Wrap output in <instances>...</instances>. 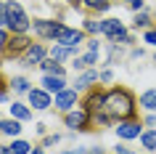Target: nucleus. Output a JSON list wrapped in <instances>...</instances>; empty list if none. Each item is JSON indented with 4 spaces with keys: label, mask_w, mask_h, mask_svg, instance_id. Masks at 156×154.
Instances as JSON below:
<instances>
[{
    "label": "nucleus",
    "mask_w": 156,
    "mask_h": 154,
    "mask_svg": "<svg viewBox=\"0 0 156 154\" xmlns=\"http://www.w3.org/2000/svg\"><path fill=\"white\" fill-rule=\"evenodd\" d=\"M95 82H98V69H85V72L77 74V82H74V90H90L95 88Z\"/></svg>",
    "instance_id": "f8f14e48"
},
{
    "label": "nucleus",
    "mask_w": 156,
    "mask_h": 154,
    "mask_svg": "<svg viewBox=\"0 0 156 154\" xmlns=\"http://www.w3.org/2000/svg\"><path fill=\"white\" fill-rule=\"evenodd\" d=\"M146 125H151V128L156 130V112H151V114L146 117Z\"/></svg>",
    "instance_id": "473e14b6"
},
{
    "label": "nucleus",
    "mask_w": 156,
    "mask_h": 154,
    "mask_svg": "<svg viewBox=\"0 0 156 154\" xmlns=\"http://www.w3.org/2000/svg\"><path fill=\"white\" fill-rule=\"evenodd\" d=\"M64 21H56V19H32V29L37 37L42 40H56V35L61 32Z\"/></svg>",
    "instance_id": "39448f33"
},
{
    "label": "nucleus",
    "mask_w": 156,
    "mask_h": 154,
    "mask_svg": "<svg viewBox=\"0 0 156 154\" xmlns=\"http://www.w3.org/2000/svg\"><path fill=\"white\" fill-rule=\"evenodd\" d=\"M42 88L48 93H61L64 88H69L66 77H58V74H42Z\"/></svg>",
    "instance_id": "ddd939ff"
},
{
    "label": "nucleus",
    "mask_w": 156,
    "mask_h": 154,
    "mask_svg": "<svg viewBox=\"0 0 156 154\" xmlns=\"http://www.w3.org/2000/svg\"><path fill=\"white\" fill-rule=\"evenodd\" d=\"M58 154H87V152L80 149V146H74V149H64V152H58Z\"/></svg>",
    "instance_id": "7c9ffc66"
},
{
    "label": "nucleus",
    "mask_w": 156,
    "mask_h": 154,
    "mask_svg": "<svg viewBox=\"0 0 156 154\" xmlns=\"http://www.w3.org/2000/svg\"><path fill=\"white\" fill-rule=\"evenodd\" d=\"M154 58H156V56H154Z\"/></svg>",
    "instance_id": "79ce46f5"
},
{
    "label": "nucleus",
    "mask_w": 156,
    "mask_h": 154,
    "mask_svg": "<svg viewBox=\"0 0 156 154\" xmlns=\"http://www.w3.org/2000/svg\"><path fill=\"white\" fill-rule=\"evenodd\" d=\"M103 112L111 117V120H135L138 114V98L132 96L130 88L124 85H116V88L106 90V98H103Z\"/></svg>",
    "instance_id": "f257e3e1"
},
{
    "label": "nucleus",
    "mask_w": 156,
    "mask_h": 154,
    "mask_svg": "<svg viewBox=\"0 0 156 154\" xmlns=\"http://www.w3.org/2000/svg\"><path fill=\"white\" fill-rule=\"evenodd\" d=\"M138 104H140V109L143 112H156V88H148V90H143L140 93V98H138Z\"/></svg>",
    "instance_id": "dca6fc26"
},
{
    "label": "nucleus",
    "mask_w": 156,
    "mask_h": 154,
    "mask_svg": "<svg viewBox=\"0 0 156 154\" xmlns=\"http://www.w3.org/2000/svg\"><path fill=\"white\" fill-rule=\"evenodd\" d=\"M8 149H11V154H29L34 146L29 144V141H24V138H13L8 144Z\"/></svg>",
    "instance_id": "412c9836"
},
{
    "label": "nucleus",
    "mask_w": 156,
    "mask_h": 154,
    "mask_svg": "<svg viewBox=\"0 0 156 154\" xmlns=\"http://www.w3.org/2000/svg\"><path fill=\"white\" fill-rule=\"evenodd\" d=\"M0 136H3V133H0Z\"/></svg>",
    "instance_id": "a19ab883"
},
{
    "label": "nucleus",
    "mask_w": 156,
    "mask_h": 154,
    "mask_svg": "<svg viewBox=\"0 0 156 154\" xmlns=\"http://www.w3.org/2000/svg\"><path fill=\"white\" fill-rule=\"evenodd\" d=\"M8 40H11V32L5 29V27H0V58H3V53H5V48H8Z\"/></svg>",
    "instance_id": "393cba45"
},
{
    "label": "nucleus",
    "mask_w": 156,
    "mask_h": 154,
    "mask_svg": "<svg viewBox=\"0 0 156 154\" xmlns=\"http://www.w3.org/2000/svg\"><path fill=\"white\" fill-rule=\"evenodd\" d=\"M8 109H11V117H16V120H21V122L32 120V109H29L27 104H21V101H13Z\"/></svg>",
    "instance_id": "a211bd4d"
},
{
    "label": "nucleus",
    "mask_w": 156,
    "mask_h": 154,
    "mask_svg": "<svg viewBox=\"0 0 156 154\" xmlns=\"http://www.w3.org/2000/svg\"><path fill=\"white\" fill-rule=\"evenodd\" d=\"M5 98H8V90H5V88H0V101H5Z\"/></svg>",
    "instance_id": "c9c22d12"
},
{
    "label": "nucleus",
    "mask_w": 156,
    "mask_h": 154,
    "mask_svg": "<svg viewBox=\"0 0 156 154\" xmlns=\"http://www.w3.org/2000/svg\"><path fill=\"white\" fill-rule=\"evenodd\" d=\"M0 27L8 29V8H5V0H0Z\"/></svg>",
    "instance_id": "a878e982"
},
{
    "label": "nucleus",
    "mask_w": 156,
    "mask_h": 154,
    "mask_svg": "<svg viewBox=\"0 0 156 154\" xmlns=\"http://www.w3.org/2000/svg\"><path fill=\"white\" fill-rule=\"evenodd\" d=\"M114 130H116V136H119V138H124V141H132V138H140V133H143V125H140V120H122Z\"/></svg>",
    "instance_id": "1a4fd4ad"
},
{
    "label": "nucleus",
    "mask_w": 156,
    "mask_h": 154,
    "mask_svg": "<svg viewBox=\"0 0 156 154\" xmlns=\"http://www.w3.org/2000/svg\"><path fill=\"white\" fill-rule=\"evenodd\" d=\"M77 96H80V90L74 88H64L61 93H56V109L58 112H72L74 106H77Z\"/></svg>",
    "instance_id": "9b49d317"
},
{
    "label": "nucleus",
    "mask_w": 156,
    "mask_h": 154,
    "mask_svg": "<svg viewBox=\"0 0 156 154\" xmlns=\"http://www.w3.org/2000/svg\"><path fill=\"white\" fill-rule=\"evenodd\" d=\"M45 58H48V48H45L42 43H32V45L21 53L19 64H21V66H40Z\"/></svg>",
    "instance_id": "423d86ee"
},
{
    "label": "nucleus",
    "mask_w": 156,
    "mask_h": 154,
    "mask_svg": "<svg viewBox=\"0 0 156 154\" xmlns=\"http://www.w3.org/2000/svg\"><path fill=\"white\" fill-rule=\"evenodd\" d=\"M114 80V72L111 69H103V72H98V82H111Z\"/></svg>",
    "instance_id": "c85d7f7f"
},
{
    "label": "nucleus",
    "mask_w": 156,
    "mask_h": 154,
    "mask_svg": "<svg viewBox=\"0 0 156 154\" xmlns=\"http://www.w3.org/2000/svg\"><path fill=\"white\" fill-rule=\"evenodd\" d=\"M40 69H42V74H58V77H66L64 64H61V61H56V58H50V56L40 64Z\"/></svg>",
    "instance_id": "f3484780"
},
{
    "label": "nucleus",
    "mask_w": 156,
    "mask_h": 154,
    "mask_svg": "<svg viewBox=\"0 0 156 154\" xmlns=\"http://www.w3.org/2000/svg\"><path fill=\"white\" fill-rule=\"evenodd\" d=\"M29 45H32L29 35H11L8 48H5V56H11V58H21V53H24Z\"/></svg>",
    "instance_id": "9d476101"
},
{
    "label": "nucleus",
    "mask_w": 156,
    "mask_h": 154,
    "mask_svg": "<svg viewBox=\"0 0 156 154\" xmlns=\"http://www.w3.org/2000/svg\"><path fill=\"white\" fill-rule=\"evenodd\" d=\"M87 51H101V43L98 40H87Z\"/></svg>",
    "instance_id": "72a5a7b5"
},
{
    "label": "nucleus",
    "mask_w": 156,
    "mask_h": 154,
    "mask_svg": "<svg viewBox=\"0 0 156 154\" xmlns=\"http://www.w3.org/2000/svg\"><path fill=\"white\" fill-rule=\"evenodd\" d=\"M101 35L108 37V43H116V45H130L132 43V35L127 32V27L119 19H101Z\"/></svg>",
    "instance_id": "7ed1b4c3"
},
{
    "label": "nucleus",
    "mask_w": 156,
    "mask_h": 154,
    "mask_svg": "<svg viewBox=\"0 0 156 154\" xmlns=\"http://www.w3.org/2000/svg\"><path fill=\"white\" fill-rule=\"evenodd\" d=\"M77 51H80V48H66V45H58V43H56V45H50V48H48V56L56 58V61H66V58L80 56Z\"/></svg>",
    "instance_id": "4468645a"
},
{
    "label": "nucleus",
    "mask_w": 156,
    "mask_h": 154,
    "mask_svg": "<svg viewBox=\"0 0 156 154\" xmlns=\"http://www.w3.org/2000/svg\"><path fill=\"white\" fill-rule=\"evenodd\" d=\"M82 29H85V35H101V21L93 19V16H87L82 21Z\"/></svg>",
    "instance_id": "b1692460"
},
{
    "label": "nucleus",
    "mask_w": 156,
    "mask_h": 154,
    "mask_svg": "<svg viewBox=\"0 0 156 154\" xmlns=\"http://www.w3.org/2000/svg\"><path fill=\"white\" fill-rule=\"evenodd\" d=\"M82 6L85 8H90V11H95V13H103V11H108V0H82Z\"/></svg>",
    "instance_id": "5701e85b"
},
{
    "label": "nucleus",
    "mask_w": 156,
    "mask_h": 154,
    "mask_svg": "<svg viewBox=\"0 0 156 154\" xmlns=\"http://www.w3.org/2000/svg\"><path fill=\"white\" fill-rule=\"evenodd\" d=\"M140 144H143L146 152H156V130L154 128L143 130V133H140Z\"/></svg>",
    "instance_id": "aec40b11"
},
{
    "label": "nucleus",
    "mask_w": 156,
    "mask_h": 154,
    "mask_svg": "<svg viewBox=\"0 0 156 154\" xmlns=\"http://www.w3.org/2000/svg\"><path fill=\"white\" fill-rule=\"evenodd\" d=\"M21 120H16V117H8V120H0V133L3 136H11V138H16L21 136Z\"/></svg>",
    "instance_id": "2eb2a0df"
},
{
    "label": "nucleus",
    "mask_w": 156,
    "mask_h": 154,
    "mask_svg": "<svg viewBox=\"0 0 156 154\" xmlns=\"http://www.w3.org/2000/svg\"><path fill=\"white\" fill-rule=\"evenodd\" d=\"M58 141H61V136H58V133H56V136H48L45 141H42V149H45V146H56Z\"/></svg>",
    "instance_id": "c756f323"
},
{
    "label": "nucleus",
    "mask_w": 156,
    "mask_h": 154,
    "mask_svg": "<svg viewBox=\"0 0 156 154\" xmlns=\"http://www.w3.org/2000/svg\"><path fill=\"white\" fill-rule=\"evenodd\" d=\"M0 154H11V149L8 146H0Z\"/></svg>",
    "instance_id": "4c0bfd02"
},
{
    "label": "nucleus",
    "mask_w": 156,
    "mask_h": 154,
    "mask_svg": "<svg viewBox=\"0 0 156 154\" xmlns=\"http://www.w3.org/2000/svg\"><path fill=\"white\" fill-rule=\"evenodd\" d=\"M8 88L13 90V93H29V80H27V77H21V74H13V77H11L8 80Z\"/></svg>",
    "instance_id": "6ab92c4d"
},
{
    "label": "nucleus",
    "mask_w": 156,
    "mask_h": 154,
    "mask_svg": "<svg viewBox=\"0 0 156 154\" xmlns=\"http://www.w3.org/2000/svg\"><path fill=\"white\" fill-rule=\"evenodd\" d=\"M0 88H8V85H5V80H3V77H0Z\"/></svg>",
    "instance_id": "58836bf2"
},
{
    "label": "nucleus",
    "mask_w": 156,
    "mask_h": 154,
    "mask_svg": "<svg viewBox=\"0 0 156 154\" xmlns=\"http://www.w3.org/2000/svg\"><path fill=\"white\" fill-rule=\"evenodd\" d=\"M124 3H127L135 13H138V11H146V0H124Z\"/></svg>",
    "instance_id": "cd10ccee"
},
{
    "label": "nucleus",
    "mask_w": 156,
    "mask_h": 154,
    "mask_svg": "<svg viewBox=\"0 0 156 154\" xmlns=\"http://www.w3.org/2000/svg\"><path fill=\"white\" fill-rule=\"evenodd\" d=\"M27 98H29V106H34L37 112H48L53 106V93H48L45 88H32L27 93Z\"/></svg>",
    "instance_id": "6e6552de"
},
{
    "label": "nucleus",
    "mask_w": 156,
    "mask_h": 154,
    "mask_svg": "<svg viewBox=\"0 0 156 154\" xmlns=\"http://www.w3.org/2000/svg\"><path fill=\"white\" fill-rule=\"evenodd\" d=\"M143 43L156 45V27H151V29H146V32H143Z\"/></svg>",
    "instance_id": "bb28decb"
},
{
    "label": "nucleus",
    "mask_w": 156,
    "mask_h": 154,
    "mask_svg": "<svg viewBox=\"0 0 156 154\" xmlns=\"http://www.w3.org/2000/svg\"><path fill=\"white\" fill-rule=\"evenodd\" d=\"M29 154H45V149H42V146H37V149H32Z\"/></svg>",
    "instance_id": "e433bc0d"
},
{
    "label": "nucleus",
    "mask_w": 156,
    "mask_h": 154,
    "mask_svg": "<svg viewBox=\"0 0 156 154\" xmlns=\"http://www.w3.org/2000/svg\"><path fill=\"white\" fill-rule=\"evenodd\" d=\"M151 16H148L146 11H138L135 13V19H132V29H151Z\"/></svg>",
    "instance_id": "4be33fe9"
},
{
    "label": "nucleus",
    "mask_w": 156,
    "mask_h": 154,
    "mask_svg": "<svg viewBox=\"0 0 156 154\" xmlns=\"http://www.w3.org/2000/svg\"><path fill=\"white\" fill-rule=\"evenodd\" d=\"M5 8H8V32L11 35H27L32 29V19L24 11V6L19 0H5Z\"/></svg>",
    "instance_id": "f03ea898"
},
{
    "label": "nucleus",
    "mask_w": 156,
    "mask_h": 154,
    "mask_svg": "<svg viewBox=\"0 0 156 154\" xmlns=\"http://www.w3.org/2000/svg\"><path fill=\"white\" fill-rule=\"evenodd\" d=\"M64 122H66L69 130H90L93 117H90V112H87L85 106H74L72 112L64 114Z\"/></svg>",
    "instance_id": "20e7f679"
},
{
    "label": "nucleus",
    "mask_w": 156,
    "mask_h": 154,
    "mask_svg": "<svg viewBox=\"0 0 156 154\" xmlns=\"http://www.w3.org/2000/svg\"><path fill=\"white\" fill-rule=\"evenodd\" d=\"M0 120H3V117H0Z\"/></svg>",
    "instance_id": "ea45409f"
},
{
    "label": "nucleus",
    "mask_w": 156,
    "mask_h": 154,
    "mask_svg": "<svg viewBox=\"0 0 156 154\" xmlns=\"http://www.w3.org/2000/svg\"><path fill=\"white\" fill-rule=\"evenodd\" d=\"M114 154H138V152H132V149H127V146H116Z\"/></svg>",
    "instance_id": "2f4dec72"
},
{
    "label": "nucleus",
    "mask_w": 156,
    "mask_h": 154,
    "mask_svg": "<svg viewBox=\"0 0 156 154\" xmlns=\"http://www.w3.org/2000/svg\"><path fill=\"white\" fill-rule=\"evenodd\" d=\"M53 43L66 45V48H80V43H85V29H74V27H66V24H64Z\"/></svg>",
    "instance_id": "0eeeda50"
},
{
    "label": "nucleus",
    "mask_w": 156,
    "mask_h": 154,
    "mask_svg": "<svg viewBox=\"0 0 156 154\" xmlns=\"http://www.w3.org/2000/svg\"><path fill=\"white\" fill-rule=\"evenodd\" d=\"M34 130H37V133L42 136V133H45V122H37V125H34Z\"/></svg>",
    "instance_id": "f704fd0d"
}]
</instances>
